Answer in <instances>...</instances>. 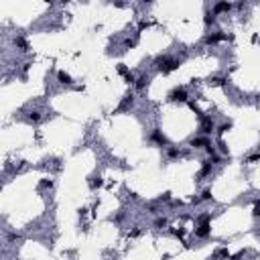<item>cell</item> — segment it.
I'll list each match as a JSON object with an SVG mask.
<instances>
[{"mask_svg": "<svg viewBox=\"0 0 260 260\" xmlns=\"http://www.w3.org/2000/svg\"><path fill=\"white\" fill-rule=\"evenodd\" d=\"M157 67L161 69L163 73H171V71H175L177 67H179V61L177 59H171V57H167V55H163V57H157Z\"/></svg>", "mask_w": 260, "mask_h": 260, "instance_id": "1", "label": "cell"}, {"mask_svg": "<svg viewBox=\"0 0 260 260\" xmlns=\"http://www.w3.org/2000/svg\"><path fill=\"white\" fill-rule=\"evenodd\" d=\"M169 100L171 102H185L187 100V92H185V88H175L169 92Z\"/></svg>", "mask_w": 260, "mask_h": 260, "instance_id": "2", "label": "cell"}, {"mask_svg": "<svg viewBox=\"0 0 260 260\" xmlns=\"http://www.w3.org/2000/svg\"><path fill=\"white\" fill-rule=\"evenodd\" d=\"M209 222H203V224H199V228H195V236H199V238H207L209 236Z\"/></svg>", "mask_w": 260, "mask_h": 260, "instance_id": "3", "label": "cell"}, {"mask_svg": "<svg viewBox=\"0 0 260 260\" xmlns=\"http://www.w3.org/2000/svg\"><path fill=\"white\" fill-rule=\"evenodd\" d=\"M150 140H153V142H159V144H161V146H163V144H169L167 136L159 132V128H154V130H153V134H150Z\"/></svg>", "mask_w": 260, "mask_h": 260, "instance_id": "4", "label": "cell"}, {"mask_svg": "<svg viewBox=\"0 0 260 260\" xmlns=\"http://www.w3.org/2000/svg\"><path fill=\"white\" fill-rule=\"evenodd\" d=\"M214 122H211V118H203V124H201V132L203 136H209L211 132H214Z\"/></svg>", "mask_w": 260, "mask_h": 260, "instance_id": "5", "label": "cell"}, {"mask_svg": "<svg viewBox=\"0 0 260 260\" xmlns=\"http://www.w3.org/2000/svg\"><path fill=\"white\" fill-rule=\"evenodd\" d=\"M209 138L207 136H197V138H191V146H195V149H201V146H209Z\"/></svg>", "mask_w": 260, "mask_h": 260, "instance_id": "6", "label": "cell"}, {"mask_svg": "<svg viewBox=\"0 0 260 260\" xmlns=\"http://www.w3.org/2000/svg\"><path fill=\"white\" fill-rule=\"evenodd\" d=\"M224 39H226V35H222V33H214V35H209V37H205V43H207V45H214V43L224 41Z\"/></svg>", "mask_w": 260, "mask_h": 260, "instance_id": "7", "label": "cell"}, {"mask_svg": "<svg viewBox=\"0 0 260 260\" xmlns=\"http://www.w3.org/2000/svg\"><path fill=\"white\" fill-rule=\"evenodd\" d=\"M232 8V4L230 2H218L214 6V14H218V12H226V10H230Z\"/></svg>", "mask_w": 260, "mask_h": 260, "instance_id": "8", "label": "cell"}, {"mask_svg": "<svg viewBox=\"0 0 260 260\" xmlns=\"http://www.w3.org/2000/svg\"><path fill=\"white\" fill-rule=\"evenodd\" d=\"M149 81H150L149 75H140V77L136 79V88H138V89H144L146 85H149Z\"/></svg>", "mask_w": 260, "mask_h": 260, "instance_id": "9", "label": "cell"}, {"mask_svg": "<svg viewBox=\"0 0 260 260\" xmlns=\"http://www.w3.org/2000/svg\"><path fill=\"white\" fill-rule=\"evenodd\" d=\"M57 79L61 81V84H67V85L73 84V81H71V75H69V73H65V71H59L57 73Z\"/></svg>", "mask_w": 260, "mask_h": 260, "instance_id": "10", "label": "cell"}, {"mask_svg": "<svg viewBox=\"0 0 260 260\" xmlns=\"http://www.w3.org/2000/svg\"><path fill=\"white\" fill-rule=\"evenodd\" d=\"M14 45L20 47V51H29V43L24 41L23 37H16V39H14Z\"/></svg>", "mask_w": 260, "mask_h": 260, "instance_id": "11", "label": "cell"}, {"mask_svg": "<svg viewBox=\"0 0 260 260\" xmlns=\"http://www.w3.org/2000/svg\"><path fill=\"white\" fill-rule=\"evenodd\" d=\"M128 106H132V96H126L122 100V104H120V110H126Z\"/></svg>", "mask_w": 260, "mask_h": 260, "instance_id": "12", "label": "cell"}, {"mask_svg": "<svg viewBox=\"0 0 260 260\" xmlns=\"http://www.w3.org/2000/svg\"><path fill=\"white\" fill-rule=\"evenodd\" d=\"M118 73H120V75H124V79H126V77L130 75V71L126 69V65H124V63H120V65H118Z\"/></svg>", "mask_w": 260, "mask_h": 260, "instance_id": "13", "label": "cell"}, {"mask_svg": "<svg viewBox=\"0 0 260 260\" xmlns=\"http://www.w3.org/2000/svg\"><path fill=\"white\" fill-rule=\"evenodd\" d=\"M89 187H92V189H96V187H102V179H100V177H94V179L89 181Z\"/></svg>", "mask_w": 260, "mask_h": 260, "instance_id": "14", "label": "cell"}, {"mask_svg": "<svg viewBox=\"0 0 260 260\" xmlns=\"http://www.w3.org/2000/svg\"><path fill=\"white\" fill-rule=\"evenodd\" d=\"M209 171H211V163H207V161H205V163H203V167H201V173H199V175L203 177V175H207Z\"/></svg>", "mask_w": 260, "mask_h": 260, "instance_id": "15", "label": "cell"}, {"mask_svg": "<svg viewBox=\"0 0 260 260\" xmlns=\"http://www.w3.org/2000/svg\"><path fill=\"white\" fill-rule=\"evenodd\" d=\"M215 23V14L214 12H207L205 14V24H214Z\"/></svg>", "mask_w": 260, "mask_h": 260, "instance_id": "16", "label": "cell"}, {"mask_svg": "<svg viewBox=\"0 0 260 260\" xmlns=\"http://www.w3.org/2000/svg\"><path fill=\"white\" fill-rule=\"evenodd\" d=\"M165 226H167V219H165V218H157V219H154V228H165Z\"/></svg>", "mask_w": 260, "mask_h": 260, "instance_id": "17", "label": "cell"}, {"mask_svg": "<svg viewBox=\"0 0 260 260\" xmlns=\"http://www.w3.org/2000/svg\"><path fill=\"white\" fill-rule=\"evenodd\" d=\"M167 154H169V159H177V157H179V150H177V149H173V146H171V149L167 150Z\"/></svg>", "mask_w": 260, "mask_h": 260, "instance_id": "18", "label": "cell"}, {"mask_svg": "<svg viewBox=\"0 0 260 260\" xmlns=\"http://www.w3.org/2000/svg\"><path fill=\"white\" fill-rule=\"evenodd\" d=\"M39 118H41L39 112H31V114H29V122H39Z\"/></svg>", "mask_w": 260, "mask_h": 260, "instance_id": "19", "label": "cell"}, {"mask_svg": "<svg viewBox=\"0 0 260 260\" xmlns=\"http://www.w3.org/2000/svg\"><path fill=\"white\" fill-rule=\"evenodd\" d=\"M209 84L211 85H224V79H222V77H211Z\"/></svg>", "mask_w": 260, "mask_h": 260, "instance_id": "20", "label": "cell"}, {"mask_svg": "<svg viewBox=\"0 0 260 260\" xmlns=\"http://www.w3.org/2000/svg\"><path fill=\"white\" fill-rule=\"evenodd\" d=\"M230 128H232V124H230V122H228V124H222V126L218 128V132H219V134H224V132H228Z\"/></svg>", "mask_w": 260, "mask_h": 260, "instance_id": "21", "label": "cell"}, {"mask_svg": "<svg viewBox=\"0 0 260 260\" xmlns=\"http://www.w3.org/2000/svg\"><path fill=\"white\" fill-rule=\"evenodd\" d=\"M252 215H256V218L260 215V201H256V203H254V209H252Z\"/></svg>", "mask_w": 260, "mask_h": 260, "instance_id": "22", "label": "cell"}, {"mask_svg": "<svg viewBox=\"0 0 260 260\" xmlns=\"http://www.w3.org/2000/svg\"><path fill=\"white\" fill-rule=\"evenodd\" d=\"M201 199H205V201H207V199H211V191H209V189H205V191L201 193Z\"/></svg>", "mask_w": 260, "mask_h": 260, "instance_id": "23", "label": "cell"}, {"mask_svg": "<svg viewBox=\"0 0 260 260\" xmlns=\"http://www.w3.org/2000/svg\"><path fill=\"white\" fill-rule=\"evenodd\" d=\"M218 146H219V150H222V153H228V146H226V142H224V140H219Z\"/></svg>", "mask_w": 260, "mask_h": 260, "instance_id": "24", "label": "cell"}, {"mask_svg": "<svg viewBox=\"0 0 260 260\" xmlns=\"http://www.w3.org/2000/svg\"><path fill=\"white\" fill-rule=\"evenodd\" d=\"M256 161H260V154H252V157L248 159V163H256Z\"/></svg>", "mask_w": 260, "mask_h": 260, "instance_id": "25", "label": "cell"}, {"mask_svg": "<svg viewBox=\"0 0 260 260\" xmlns=\"http://www.w3.org/2000/svg\"><path fill=\"white\" fill-rule=\"evenodd\" d=\"M169 199H171V193H169V191L161 195V201H169Z\"/></svg>", "mask_w": 260, "mask_h": 260, "instance_id": "26", "label": "cell"}]
</instances>
